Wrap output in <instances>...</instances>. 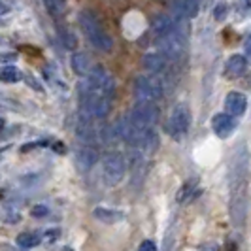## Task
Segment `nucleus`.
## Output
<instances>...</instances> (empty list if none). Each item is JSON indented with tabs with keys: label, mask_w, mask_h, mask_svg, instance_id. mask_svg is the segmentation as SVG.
<instances>
[{
	"label": "nucleus",
	"mask_w": 251,
	"mask_h": 251,
	"mask_svg": "<svg viewBox=\"0 0 251 251\" xmlns=\"http://www.w3.org/2000/svg\"><path fill=\"white\" fill-rule=\"evenodd\" d=\"M136 125L144 126V128H153V125L159 121V110L155 104L148 100H140L128 115Z\"/></svg>",
	"instance_id": "6"
},
{
	"label": "nucleus",
	"mask_w": 251,
	"mask_h": 251,
	"mask_svg": "<svg viewBox=\"0 0 251 251\" xmlns=\"http://www.w3.org/2000/svg\"><path fill=\"white\" fill-rule=\"evenodd\" d=\"M142 66L150 74H161L166 68V59H164L163 55H159V53H148L142 59Z\"/></svg>",
	"instance_id": "17"
},
{
	"label": "nucleus",
	"mask_w": 251,
	"mask_h": 251,
	"mask_svg": "<svg viewBox=\"0 0 251 251\" xmlns=\"http://www.w3.org/2000/svg\"><path fill=\"white\" fill-rule=\"evenodd\" d=\"M201 251H217V248H215L214 244H212V246H202Z\"/></svg>",
	"instance_id": "30"
},
{
	"label": "nucleus",
	"mask_w": 251,
	"mask_h": 251,
	"mask_svg": "<svg viewBox=\"0 0 251 251\" xmlns=\"http://www.w3.org/2000/svg\"><path fill=\"white\" fill-rule=\"evenodd\" d=\"M138 251H159V250H157V244L153 240H144L138 246Z\"/></svg>",
	"instance_id": "26"
},
{
	"label": "nucleus",
	"mask_w": 251,
	"mask_h": 251,
	"mask_svg": "<svg viewBox=\"0 0 251 251\" xmlns=\"http://www.w3.org/2000/svg\"><path fill=\"white\" fill-rule=\"evenodd\" d=\"M246 68H248V59L244 55H232L223 68V75L226 79H236L246 72Z\"/></svg>",
	"instance_id": "13"
},
{
	"label": "nucleus",
	"mask_w": 251,
	"mask_h": 251,
	"mask_svg": "<svg viewBox=\"0 0 251 251\" xmlns=\"http://www.w3.org/2000/svg\"><path fill=\"white\" fill-rule=\"evenodd\" d=\"M226 12H228V8H226L225 2H219V4H217V6L214 8V17H215V21H225Z\"/></svg>",
	"instance_id": "24"
},
{
	"label": "nucleus",
	"mask_w": 251,
	"mask_h": 251,
	"mask_svg": "<svg viewBox=\"0 0 251 251\" xmlns=\"http://www.w3.org/2000/svg\"><path fill=\"white\" fill-rule=\"evenodd\" d=\"M72 70H74V74H77L79 77H85V75L91 74V64H89V57L85 53H74L72 55Z\"/></svg>",
	"instance_id": "18"
},
{
	"label": "nucleus",
	"mask_w": 251,
	"mask_h": 251,
	"mask_svg": "<svg viewBox=\"0 0 251 251\" xmlns=\"http://www.w3.org/2000/svg\"><path fill=\"white\" fill-rule=\"evenodd\" d=\"M134 91L140 97V100L155 102L163 97V83L155 75H138L134 81Z\"/></svg>",
	"instance_id": "4"
},
{
	"label": "nucleus",
	"mask_w": 251,
	"mask_h": 251,
	"mask_svg": "<svg viewBox=\"0 0 251 251\" xmlns=\"http://www.w3.org/2000/svg\"><path fill=\"white\" fill-rule=\"evenodd\" d=\"M151 28H153L155 36L159 38V40L172 36L174 32H177L176 21H174L170 15H166V13H159V15H155V17H153V21H151Z\"/></svg>",
	"instance_id": "9"
},
{
	"label": "nucleus",
	"mask_w": 251,
	"mask_h": 251,
	"mask_svg": "<svg viewBox=\"0 0 251 251\" xmlns=\"http://www.w3.org/2000/svg\"><path fill=\"white\" fill-rule=\"evenodd\" d=\"M40 240L42 238L38 234H34V232H21L17 236V246L23 248V250H32V248L40 246Z\"/></svg>",
	"instance_id": "20"
},
{
	"label": "nucleus",
	"mask_w": 251,
	"mask_h": 251,
	"mask_svg": "<svg viewBox=\"0 0 251 251\" xmlns=\"http://www.w3.org/2000/svg\"><path fill=\"white\" fill-rule=\"evenodd\" d=\"M61 38H63V44L68 48V50H74L75 46H77V38L72 30H68V28H63L61 30Z\"/></svg>",
	"instance_id": "23"
},
{
	"label": "nucleus",
	"mask_w": 251,
	"mask_h": 251,
	"mask_svg": "<svg viewBox=\"0 0 251 251\" xmlns=\"http://www.w3.org/2000/svg\"><path fill=\"white\" fill-rule=\"evenodd\" d=\"M89 81L97 87V91L104 95L106 99H110L112 100L113 95H115V79L112 77V74L104 68V66H95L93 70H91V74H89Z\"/></svg>",
	"instance_id": "7"
},
{
	"label": "nucleus",
	"mask_w": 251,
	"mask_h": 251,
	"mask_svg": "<svg viewBox=\"0 0 251 251\" xmlns=\"http://www.w3.org/2000/svg\"><path fill=\"white\" fill-rule=\"evenodd\" d=\"M46 10L51 13V15H57V13H63L64 10V2L66 0H42Z\"/></svg>",
	"instance_id": "22"
},
{
	"label": "nucleus",
	"mask_w": 251,
	"mask_h": 251,
	"mask_svg": "<svg viewBox=\"0 0 251 251\" xmlns=\"http://www.w3.org/2000/svg\"><path fill=\"white\" fill-rule=\"evenodd\" d=\"M248 151H240L230 168V219L234 226H242L248 212Z\"/></svg>",
	"instance_id": "1"
},
{
	"label": "nucleus",
	"mask_w": 251,
	"mask_h": 251,
	"mask_svg": "<svg viewBox=\"0 0 251 251\" xmlns=\"http://www.w3.org/2000/svg\"><path fill=\"white\" fill-rule=\"evenodd\" d=\"M93 215H95L99 221L108 223V225H113V223H117V221H121V219H123V214H121V212L112 210V208H102V206L95 208Z\"/></svg>",
	"instance_id": "19"
},
{
	"label": "nucleus",
	"mask_w": 251,
	"mask_h": 251,
	"mask_svg": "<svg viewBox=\"0 0 251 251\" xmlns=\"http://www.w3.org/2000/svg\"><path fill=\"white\" fill-rule=\"evenodd\" d=\"M0 77H2V81L4 83H17V81H21L23 79V72L19 70V68H15V66H4L2 68V74H0Z\"/></svg>",
	"instance_id": "21"
},
{
	"label": "nucleus",
	"mask_w": 251,
	"mask_h": 251,
	"mask_svg": "<svg viewBox=\"0 0 251 251\" xmlns=\"http://www.w3.org/2000/svg\"><path fill=\"white\" fill-rule=\"evenodd\" d=\"M77 21H79V26L83 28L85 36H87V40L91 42V46H93L95 50L104 51V53H108V51L113 50V40L110 38V34L104 30V26L100 25V21L97 19L95 13L85 10V12L79 13Z\"/></svg>",
	"instance_id": "2"
},
{
	"label": "nucleus",
	"mask_w": 251,
	"mask_h": 251,
	"mask_svg": "<svg viewBox=\"0 0 251 251\" xmlns=\"http://www.w3.org/2000/svg\"><path fill=\"white\" fill-rule=\"evenodd\" d=\"M161 55L168 61H179L185 53V38L174 32L172 36L161 40Z\"/></svg>",
	"instance_id": "8"
},
{
	"label": "nucleus",
	"mask_w": 251,
	"mask_h": 251,
	"mask_svg": "<svg viewBox=\"0 0 251 251\" xmlns=\"http://www.w3.org/2000/svg\"><path fill=\"white\" fill-rule=\"evenodd\" d=\"M199 195H201L199 181H197V179H189V181H185L181 187L177 189L176 202L177 204H187V202H191L195 197H199Z\"/></svg>",
	"instance_id": "16"
},
{
	"label": "nucleus",
	"mask_w": 251,
	"mask_h": 251,
	"mask_svg": "<svg viewBox=\"0 0 251 251\" xmlns=\"http://www.w3.org/2000/svg\"><path fill=\"white\" fill-rule=\"evenodd\" d=\"M246 51H248V55L251 57V34L248 36V40H246Z\"/></svg>",
	"instance_id": "29"
},
{
	"label": "nucleus",
	"mask_w": 251,
	"mask_h": 251,
	"mask_svg": "<svg viewBox=\"0 0 251 251\" xmlns=\"http://www.w3.org/2000/svg\"><path fill=\"white\" fill-rule=\"evenodd\" d=\"M63 251H74V250H70V248H66V250H63Z\"/></svg>",
	"instance_id": "31"
},
{
	"label": "nucleus",
	"mask_w": 251,
	"mask_h": 251,
	"mask_svg": "<svg viewBox=\"0 0 251 251\" xmlns=\"http://www.w3.org/2000/svg\"><path fill=\"white\" fill-rule=\"evenodd\" d=\"M212 128L219 138H228L236 128V119L230 113H215L212 119Z\"/></svg>",
	"instance_id": "10"
},
{
	"label": "nucleus",
	"mask_w": 251,
	"mask_h": 251,
	"mask_svg": "<svg viewBox=\"0 0 251 251\" xmlns=\"http://www.w3.org/2000/svg\"><path fill=\"white\" fill-rule=\"evenodd\" d=\"M146 174H148V163L144 161L140 150H136L132 153V172H130V176H132V185H134V183H136V185H142L144 179H146Z\"/></svg>",
	"instance_id": "15"
},
{
	"label": "nucleus",
	"mask_w": 251,
	"mask_h": 251,
	"mask_svg": "<svg viewBox=\"0 0 251 251\" xmlns=\"http://www.w3.org/2000/svg\"><path fill=\"white\" fill-rule=\"evenodd\" d=\"M172 12L177 17L193 19L199 15V0H174L172 2Z\"/></svg>",
	"instance_id": "14"
},
{
	"label": "nucleus",
	"mask_w": 251,
	"mask_h": 251,
	"mask_svg": "<svg viewBox=\"0 0 251 251\" xmlns=\"http://www.w3.org/2000/svg\"><path fill=\"white\" fill-rule=\"evenodd\" d=\"M126 174V161L119 153H108L102 161V176L108 185H117Z\"/></svg>",
	"instance_id": "3"
},
{
	"label": "nucleus",
	"mask_w": 251,
	"mask_h": 251,
	"mask_svg": "<svg viewBox=\"0 0 251 251\" xmlns=\"http://www.w3.org/2000/svg\"><path fill=\"white\" fill-rule=\"evenodd\" d=\"M75 163L79 166V170H91L95 164L99 163V151L89 144L81 146L75 151Z\"/></svg>",
	"instance_id": "12"
},
{
	"label": "nucleus",
	"mask_w": 251,
	"mask_h": 251,
	"mask_svg": "<svg viewBox=\"0 0 251 251\" xmlns=\"http://www.w3.org/2000/svg\"><path fill=\"white\" fill-rule=\"evenodd\" d=\"M44 238H48L50 242H53L55 238H59V230H48V232L44 234Z\"/></svg>",
	"instance_id": "28"
},
{
	"label": "nucleus",
	"mask_w": 251,
	"mask_h": 251,
	"mask_svg": "<svg viewBox=\"0 0 251 251\" xmlns=\"http://www.w3.org/2000/svg\"><path fill=\"white\" fill-rule=\"evenodd\" d=\"M30 215L32 217H46V215H50V208L48 206H44V204H36V206H32V210H30Z\"/></svg>",
	"instance_id": "25"
},
{
	"label": "nucleus",
	"mask_w": 251,
	"mask_h": 251,
	"mask_svg": "<svg viewBox=\"0 0 251 251\" xmlns=\"http://www.w3.org/2000/svg\"><path fill=\"white\" fill-rule=\"evenodd\" d=\"M225 110L226 113H230L232 117H240L244 115V112L248 110V99L244 93L232 91L225 97Z\"/></svg>",
	"instance_id": "11"
},
{
	"label": "nucleus",
	"mask_w": 251,
	"mask_h": 251,
	"mask_svg": "<svg viewBox=\"0 0 251 251\" xmlns=\"http://www.w3.org/2000/svg\"><path fill=\"white\" fill-rule=\"evenodd\" d=\"M25 81H26V83H30V85L34 87V91H44V89H42V85L38 83V81H36V79H34V77H32V75H26V77H25Z\"/></svg>",
	"instance_id": "27"
},
{
	"label": "nucleus",
	"mask_w": 251,
	"mask_h": 251,
	"mask_svg": "<svg viewBox=\"0 0 251 251\" xmlns=\"http://www.w3.org/2000/svg\"><path fill=\"white\" fill-rule=\"evenodd\" d=\"M189 123H191V113H189L187 106L179 104V106H176V108L172 110L170 117H168L166 132H168L172 138H181L189 130Z\"/></svg>",
	"instance_id": "5"
}]
</instances>
